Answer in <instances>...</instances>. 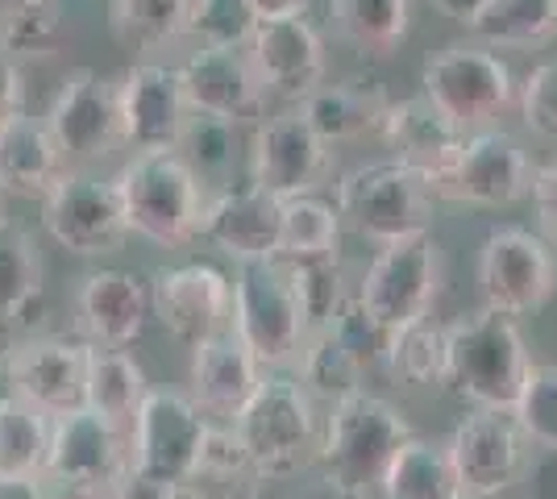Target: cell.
Here are the masks:
<instances>
[{
    "label": "cell",
    "mask_w": 557,
    "mask_h": 499,
    "mask_svg": "<svg viewBox=\"0 0 557 499\" xmlns=\"http://www.w3.org/2000/svg\"><path fill=\"white\" fill-rule=\"evenodd\" d=\"M42 250H38V238L0 216V325L17 321L34 309V300L42 296Z\"/></svg>",
    "instance_id": "34"
},
{
    "label": "cell",
    "mask_w": 557,
    "mask_h": 499,
    "mask_svg": "<svg viewBox=\"0 0 557 499\" xmlns=\"http://www.w3.org/2000/svg\"><path fill=\"white\" fill-rule=\"evenodd\" d=\"M250 4H255L258 22L262 17H296L308 9V0H250Z\"/></svg>",
    "instance_id": "49"
},
{
    "label": "cell",
    "mask_w": 557,
    "mask_h": 499,
    "mask_svg": "<svg viewBox=\"0 0 557 499\" xmlns=\"http://www.w3.org/2000/svg\"><path fill=\"white\" fill-rule=\"evenodd\" d=\"M47 129L67 163H96L125 146L121 129V88L92 67H75L59 84L47 109Z\"/></svg>",
    "instance_id": "15"
},
{
    "label": "cell",
    "mask_w": 557,
    "mask_h": 499,
    "mask_svg": "<svg viewBox=\"0 0 557 499\" xmlns=\"http://www.w3.org/2000/svg\"><path fill=\"white\" fill-rule=\"evenodd\" d=\"M246 50H250V63H255L267 96L304 100V96L317 92L325 84V42L312 29V22H304V13H296V17H262L255 25V34H250V42H246Z\"/></svg>",
    "instance_id": "19"
},
{
    "label": "cell",
    "mask_w": 557,
    "mask_h": 499,
    "mask_svg": "<svg viewBox=\"0 0 557 499\" xmlns=\"http://www.w3.org/2000/svg\"><path fill=\"white\" fill-rule=\"evenodd\" d=\"M300 113L329 146H346L362 142V138H379V125H383V113H387V96L371 79L367 84L362 79L321 84L317 92H308L300 100Z\"/></svg>",
    "instance_id": "27"
},
{
    "label": "cell",
    "mask_w": 557,
    "mask_h": 499,
    "mask_svg": "<svg viewBox=\"0 0 557 499\" xmlns=\"http://www.w3.org/2000/svg\"><path fill=\"white\" fill-rule=\"evenodd\" d=\"M9 387L50 416H67L84 408L88 383V341L67 337H25L4 350Z\"/></svg>",
    "instance_id": "18"
},
{
    "label": "cell",
    "mask_w": 557,
    "mask_h": 499,
    "mask_svg": "<svg viewBox=\"0 0 557 499\" xmlns=\"http://www.w3.org/2000/svg\"><path fill=\"white\" fill-rule=\"evenodd\" d=\"M466 134L454 117H445L429 96H408V100H387V113L379 125V142L395 154V163L412 166L424 184H433L445 166L458 159Z\"/></svg>",
    "instance_id": "23"
},
{
    "label": "cell",
    "mask_w": 557,
    "mask_h": 499,
    "mask_svg": "<svg viewBox=\"0 0 557 499\" xmlns=\"http://www.w3.org/2000/svg\"><path fill=\"white\" fill-rule=\"evenodd\" d=\"M379 491H383V499H458L462 483H458L449 450L412 433L387 462V471L379 478Z\"/></svg>",
    "instance_id": "30"
},
{
    "label": "cell",
    "mask_w": 557,
    "mask_h": 499,
    "mask_svg": "<svg viewBox=\"0 0 557 499\" xmlns=\"http://www.w3.org/2000/svg\"><path fill=\"white\" fill-rule=\"evenodd\" d=\"M38 204H42V229L67 254L100 259V254L121 250V241L129 238V221H125L113 179L63 171Z\"/></svg>",
    "instance_id": "12"
},
{
    "label": "cell",
    "mask_w": 557,
    "mask_h": 499,
    "mask_svg": "<svg viewBox=\"0 0 557 499\" xmlns=\"http://www.w3.org/2000/svg\"><path fill=\"white\" fill-rule=\"evenodd\" d=\"M483 304L504 316L545 309L557 291L554 246L533 229H495L479 250Z\"/></svg>",
    "instance_id": "13"
},
{
    "label": "cell",
    "mask_w": 557,
    "mask_h": 499,
    "mask_svg": "<svg viewBox=\"0 0 557 499\" xmlns=\"http://www.w3.org/2000/svg\"><path fill=\"white\" fill-rule=\"evenodd\" d=\"M150 316L180 346L196 350L233 325V284L209 262L163 266L150 284Z\"/></svg>",
    "instance_id": "16"
},
{
    "label": "cell",
    "mask_w": 557,
    "mask_h": 499,
    "mask_svg": "<svg viewBox=\"0 0 557 499\" xmlns=\"http://www.w3.org/2000/svg\"><path fill=\"white\" fill-rule=\"evenodd\" d=\"M511 416H516L520 433L533 446L557 453V366H549V362H529V375L520 383V396L511 404Z\"/></svg>",
    "instance_id": "41"
},
{
    "label": "cell",
    "mask_w": 557,
    "mask_h": 499,
    "mask_svg": "<svg viewBox=\"0 0 557 499\" xmlns=\"http://www.w3.org/2000/svg\"><path fill=\"white\" fill-rule=\"evenodd\" d=\"M209 425L212 421L187 396L150 387L129 425V471L180 491L200 458Z\"/></svg>",
    "instance_id": "9"
},
{
    "label": "cell",
    "mask_w": 557,
    "mask_h": 499,
    "mask_svg": "<svg viewBox=\"0 0 557 499\" xmlns=\"http://www.w3.org/2000/svg\"><path fill=\"white\" fill-rule=\"evenodd\" d=\"M433 191L412 166L395 163H367L354 166L337 184V213L346 225H354L362 238L395 241L408 234H424L433 225Z\"/></svg>",
    "instance_id": "6"
},
{
    "label": "cell",
    "mask_w": 557,
    "mask_h": 499,
    "mask_svg": "<svg viewBox=\"0 0 557 499\" xmlns=\"http://www.w3.org/2000/svg\"><path fill=\"white\" fill-rule=\"evenodd\" d=\"M267 478L258 475L250 453L242 450L233 425H209L200 458L180 487V499H258Z\"/></svg>",
    "instance_id": "28"
},
{
    "label": "cell",
    "mask_w": 557,
    "mask_h": 499,
    "mask_svg": "<svg viewBox=\"0 0 557 499\" xmlns=\"http://www.w3.org/2000/svg\"><path fill=\"white\" fill-rule=\"evenodd\" d=\"M296 366H300L304 391H308L312 400H329V404L342 400V396L362 391V379H367V366L337 341L333 329L308 333L300 354H296Z\"/></svg>",
    "instance_id": "35"
},
{
    "label": "cell",
    "mask_w": 557,
    "mask_h": 499,
    "mask_svg": "<svg viewBox=\"0 0 557 499\" xmlns=\"http://www.w3.org/2000/svg\"><path fill=\"white\" fill-rule=\"evenodd\" d=\"M412 0H329V22L337 38L367 59L392 54L408 34Z\"/></svg>",
    "instance_id": "32"
},
{
    "label": "cell",
    "mask_w": 557,
    "mask_h": 499,
    "mask_svg": "<svg viewBox=\"0 0 557 499\" xmlns=\"http://www.w3.org/2000/svg\"><path fill=\"white\" fill-rule=\"evenodd\" d=\"M54 437V416L22 400L17 391L0 396V475L42 478Z\"/></svg>",
    "instance_id": "33"
},
{
    "label": "cell",
    "mask_w": 557,
    "mask_h": 499,
    "mask_svg": "<svg viewBox=\"0 0 557 499\" xmlns=\"http://www.w3.org/2000/svg\"><path fill=\"white\" fill-rule=\"evenodd\" d=\"M424 96L462 129H483L516 104L511 67L483 42H449L420 72Z\"/></svg>",
    "instance_id": "7"
},
{
    "label": "cell",
    "mask_w": 557,
    "mask_h": 499,
    "mask_svg": "<svg viewBox=\"0 0 557 499\" xmlns=\"http://www.w3.org/2000/svg\"><path fill=\"white\" fill-rule=\"evenodd\" d=\"M125 433L113 428L92 408H75L67 416H54V437H50L47 483L71 499H109L121 475L129 471V450Z\"/></svg>",
    "instance_id": "10"
},
{
    "label": "cell",
    "mask_w": 557,
    "mask_h": 499,
    "mask_svg": "<svg viewBox=\"0 0 557 499\" xmlns=\"http://www.w3.org/2000/svg\"><path fill=\"white\" fill-rule=\"evenodd\" d=\"M230 425L267 483L300 475L321 450L312 396L304 391L300 379H287V375H262L255 396Z\"/></svg>",
    "instance_id": "4"
},
{
    "label": "cell",
    "mask_w": 557,
    "mask_h": 499,
    "mask_svg": "<svg viewBox=\"0 0 557 499\" xmlns=\"http://www.w3.org/2000/svg\"><path fill=\"white\" fill-rule=\"evenodd\" d=\"M191 0H113V34L125 47L159 50L187 38Z\"/></svg>",
    "instance_id": "39"
},
{
    "label": "cell",
    "mask_w": 557,
    "mask_h": 499,
    "mask_svg": "<svg viewBox=\"0 0 557 499\" xmlns=\"http://www.w3.org/2000/svg\"><path fill=\"white\" fill-rule=\"evenodd\" d=\"M258 25L250 0H191L187 38L196 47H246Z\"/></svg>",
    "instance_id": "43"
},
{
    "label": "cell",
    "mask_w": 557,
    "mask_h": 499,
    "mask_svg": "<svg viewBox=\"0 0 557 499\" xmlns=\"http://www.w3.org/2000/svg\"><path fill=\"white\" fill-rule=\"evenodd\" d=\"M516 109L524 129H533L545 142H557V63H536L524 75V84H516Z\"/></svg>",
    "instance_id": "45"
},
{
    "label": "cell",
    "mask_w": 557,
    "mask_h": 499,
    "mask_svg": "<svg viewBox=\"0 0 557 499\" xmlns=\"http://www.w3.org/2000/svg\"><path fill=\"white\" fill-rule=\"evenodd\" d=\"M25 113V79L13 54L0 50V121Z\"/></svg>",
    "instance_id": "47"
},
{
    "label": "cell",
    "mask_w": 557,
    "mask_h": 499,
    "mask_svg": "<svg viewBox=\"0 0 557 499\" xmlns=\"http://www.w3.org/2000/svg\"><path fill=\"white\" fill-rule=\"evenodd\" d=\"M533 188V163L520 138L508 129H474L466 134L458 159L429 184L437 200L470 204V209H504L524 200Z\"/></svg>",
    "instance_id": "11"
},
{
    "label": "cell",
    "mask_w": 557,
    "mask_h": 499,
    "mask_svg": "<svg viewBox=\"0 0 557 499\" xmlns=\"http://www.w3.org/2000/svg\"><path fill=\"white\" fill-rule=\"evenodd\" d=\"M491 50H536L557 38V0H483L466 25Z\"/></svg>",
    "instance_id": "31"
},
{
    "label": "cell",
    "mask_w": 557,
    "mask_h": 499,
    "mask_svg": "<svg viewBox=\"0 0 557 499\" xmlns=\"http://www.w3.org/2000/svg\"><path fill=\"white\" fill-rule=\"evenodd\" d=\"M180 154L191 163L200 179H225L233 171V159H237V125L191 113L184 138H180Z\"/></svg>",
    "instance_id": "42"
},
{
    "label": "cell",
    "mask_w": 557,
    "mask_h": 499,
    "mask_svg": "<svg viewBox=\"0 0 557 499\" xmlns=\"http://www.w3.org/2000/svg\"><path fill=\"white\" fill-rule=\"evenodd\" d=\"M0 499H50L47 496V478L0 475Z\"/></svg>",
    "instance_id": "48"
},
{
    "label": "cell",
    "mask_w": 557,
    "mask_h": 499,
    "mask_svg": "<svg viewBox=\"0 0 557 499\" xmlns=\"http://www.w3.org/2000/svg\"><path fill=\"white\" fill-rule=\"evenodd\" d=\"M129 234L154 246L180 250L200 238L205 216V179L191 171L180 150H141L113 175Z\"/></svg>",
    "instance_id": "1"
},
{
    "label": "cell",
    "mask_w": 557,
    "mask_h": 499,
    "mask_svg": "<svg viewBox=\"0 0 557 499\" xmlns=\"http://www.w3.org/2000/svg\"><path fill=\"white\" fill-rule=\"evenodd\" d=\"M150 321V291L129 271H92L75 296V325L88 346L129 350Z\"/></svg>",
    "instance_id": "24"
},
{
    "label": "cell",
    "mask_w": 557,
    "mask_h": 499,
    "mask_svg": "<svg viewBox=\"0 0 557 499\" xmlns=\"http://www.w3.org/2000/svg\"><path fill=\"white\" fill-rule=\"evenodd\" d=\"M67 22L59 0H4L0 4V50L13 59H47L63 47Z\"/></svg>",
    "instance_id": "37"
},
{
    "label": "cell",
    "mask_w": 557,
    "mask_h": 499,
    "mask_svg": "<svg viewBox=\"0 0 557 499\" xmlns=\"http://www.w3.org/2000/svg\"><path fill=\"white\" fill-rule=\"evenodd\" d=\"M533 209H536V225H541V238L557 246V163L533 166Z\"/></svg>",
    "instance_id": "46"
},
{
    "label": "cell",
    "mask_w": 557,
    "mask_h": 499,
    "mask_svg": "<svg viewBox=\"0 0 557 499\" xmlns=\"http://www.w3.org/2000/svg\"><path fill=\"white\" fill-rule=\"evenodd\" d=\"M445 362H449V333L445 325H433L429 316H420L404 329H392L387 346V371L395 379L412 383V387H442Z\"/></svg>",
    "instance_id": "38"
},
{
    "label": "cell",
    "mask_w": 557,
    "mask_h": 499,
    "mask_svg": "<svg viewBox=\"0 0 557 499\" xmlns=\"http://www.w3.org/2000/svg\"><path fill=\"white\" fill-rule=\"evenodd\" d=\"M337 241H342V213H337V204H325L317 191L283 200V234H278L275 259H333Z\"/></svg>",
    "instance_id": "36"
},
{
    "label": "cell",
    "mask_w": 557,
    "mask_h": 499,
    "mask_svg": "<svg viewBox=\"0 0 557 499\" xmlns=\"http://www.w3.org/2000/svg\"><path fill=\"white\" fill-rule=\"evenodd\" d=\"M258 379H262V366L246 350V341L233 333V325L191 350V404L205 416L233 421L255 396Z\"/></svg>",
    "instance_id": "25"
},
{
    "label": "cell",
    "mask_w": 557,
    "mask_h": 499,
    "mask_svg": "<svg viewBox=\"0 0 557 499\" xmlns=\"http://www.w3.org/2000/svg\"><path fill=\"white\" fill-rule=\"evenodd\" d=\"M0 4H4V0H0Z\"/></svg>",
    "instance_id": "52"
},
{
    "label": "cell",
    "mask_w": 557,
    "mask_h": 499,
    "mask_svg": "<svg viewBox=\"0 0 557 499\" xmlns=\"http://www.w3.org/2000/svg\"><path fill=\"white\" fill-rule=\"evenodd\" d=\"M433 4L442 9L445 17H454V22H462V25L474 22V13L483 9V0H433Z\"/></svg>",
    "instance_id": "50"
},
{
    "label": "cell",
    "mask_w": 557,
    "mask_h": 499,
    "mask_svg": "<svg viewBox=\"0 0 557 499\" xmlns=\"http://www.w3.org/2000/svg\"><path fill=\"white\" fill-rule=\"evenodd\" d=\"M333 171V146L308 125L300 109L262 117L250 134V184L275 191L278 200L312 196Z\"/></svg>",
    "instance_id": "14"
},
{
    "label": "cell",
    "mask_w": 557,
    "mask_h": 499,
    "mask_svg": "<svg viewBox=\"0 0 557 499\" xmlns=\"http://www.w3.org/2000/svg\"><path fill=\"white\" fill-rule=\"evenodd\" d=\"M63 171H67V159L50 138L47 121L29 113L0 121V196L42 200Z\"/></svg>",
    "instance_id": "26"
},
{
    "label": "cell",
    "mask_w": 557,
    "mask_h": 499,
    "mask_svg": "<svg viewBox=\"0 0 557 499\" xmlns=\"http://www.w3.org/2000/svg\"><path fill=\"white\" fill-rule=\"evenodd\" d=\"M233 333L246 341L258 366H287L300 354L308 321L292 275L278 259H246L233 275Z\"/></svg>",
    "instance_id": "5"
},
{
    "label": "cell",
    "mask_w": 557,
    "mask_h": 499,
    "mask_svg": "<svg viewBox=\"0 0 557 499\" xmlns=\"http://www.w3.org/2000/svg\"><path fill=\"white\" fill-rule=\"evenodd\" d=\"M180 84L191 113L221 121H255L267 109V88L258 79L246 47H200L180 63Z\"/></svg>",
    "instance_id": "20"
},
{
    "label": "cell",
    "mask_w": 557,
    "mask_h": 499,
    "mask_svg": "<svg viewBox=\"0 0 557 499\" xmlns=\"http://www.w3.org/2000/svg\"><path fill=\"white\" fill-rule=\"evenodd\" d=\"M445 333H449V362L442 387H449L470 408L511 412L520 383L529 375V350L516 329V316L483 304L445 325Z\"/></svg>",
    "instance_id": "3"
},
{
    "label": "cell",
    "mask_w": 557,
    "mask_h": 499,
    "mask_svg": "<svg viewBox=\"0 0 557 499\" xmlns=\"http://www.w3.org/2000/svg\"><path fill=\"white\" fill-rule=\"evenodd\" d=\"M437 287H442V246L424 229V234L383 241L367 275L354 287V296L374 321H383L387 329H404L429 316Z\"/></svg>",
    "instance_id": "8"
},
{
    "label": "cell",
    "mask_w": 557,
    "mask_h": 499,
    "mask_svg": "<svg viewBox=\"0 0 557 499\" xmlns=\"http://www.w3.org/2000/svg\"><path fill=\"white\" fill-rule=\"evenodd\" d=\"M278 234H283V200L275 191L246 184V188H221L205 200L200 238L212 241L233 262L275 259Z\"/></svg>",
    "instance_id": "22"
},
{
    "label": "cell",
    "mask_w": 557,
    "mask_h": 499,
    "mask_svg": "<svg viewBox=\"0 0 557 499\" xmlns=\"http://www.w3.org/2000/svg\"><path fill=\"white\" fill-rule=\"evenodd\" d=\"M121 129L134 150H180L191 104L180 84V67L138 63L121 75Z\"/></svg>",
    "instance_id": "21"
},
{
    "label": "cell",
    "mask_w": 557,
    "mask_h": 499,
    "mask_svg": "<svg viewBox=\"0 0 557 499\" xmlns=\"http://www.w3.org/2000/svg\"><path fill=\"white\" fill-rule=\"evenodd\" d=\"M524 446H529V437L520 433L516 416L495 412V408H474L445 441L462 491L487 499L508 491L511 483L524 475V462H529Z\"/></svg>",
    "instance_id": "17"
},
{
    "label": "cell",
    "mask_w": 557,
    "mask_h": 499,
    "mask_svg": "<svg viewBox=\"0 0 557 499\" xmlns=\"http://www.w3.org/2000/svg\"><path fill=\"white\" fill-rule=\"evenodd\" d=\"M283 262V259H278ZM287 275H292V287L300 296L304 321H308V333L325 329L333 321V312L342 309V300L349 296L346 275L337 266V254L333 259H300V262H283Z\"/></svg>",
    "instance_id": "40"
},
{
    "label": "cell",
    "mask_w": 557,
    "mask_h": 499,
    "mask_svg": "<svg viewBox=\"0 0 557 499\" xmlns=\"http://www.w3.org/2000/svg\"><path fill=\"white\" fill-rule=\"evenodd\" d=\"M150 383L129 350H113V346H88V383H84V404L96 416H104L113 428L129 437V425L138 416L141 400H146Z\"/></svg>",
    "instance_id": "29"
},
{
    "label": "cell",
    "mask_w": 557,
    "mask_h": 499,
    "mask_svg": "<svg viewBox=\"0 0 557 499\" xmlns=\"http://www.w3.org/2000/svg\"><path fill=\"white\" fill-rule=\"evenodd\" d=\"M0 216H4V213H0Z\"/></svg>",
    "instance_id": "53"
},
{
    "label": "cell",
    "mask_w": 557,
    "mask_h": 499,
    "mask_svg": "<svg viewBox=\"0 0 557 499\" xmlns=\"http://www.w3.org/2000/svg\"><path fill=\"white\" fill-rule=\"evenodd\" d=\"M458 499H487V496H470V491H462V496H458Z\"/></svg>",
    "instance_id": "51"
},
{
    "label": "cell",
    "mask_w": 557,
    "mask_h": 499,
    "mask_svg": "<svg viewBox=\"0 0 557 499\" xmlns=\"http://www.w3.org/2000/svg\"><path fill=\"white\" fill-rule=\"evenodd\" d=\"M408 437H412V425L383 396L354 391V396L333 400L325 437H321V450H317L325 487H333L337 496L349 499L374 491L383 471H387V462Z\"/></svg>",
    "instance_id": "2"
},
{
    "label": "cell",
    "mask_w": 557,
    "mask_h": 499,
    "mask_svg": "<svg viewBox=\"0 0 557 499\" xmlns=\"http://www.w3.org/2000/svg\"><path fill=\"white\" fill-rule=\"evenodd\" d=\"M325 329L337 333V341H342V346H346L349 354L358 358L367 371H374V366H383V362H387L392 329H387L383 321H374L371 312L362 309V300H358L354 291L342 300V309L333 312V321H329Z\"/></svg>",
    "instance_id": "44"
}]
</instances>
